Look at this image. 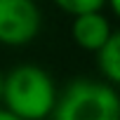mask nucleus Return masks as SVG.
Masks as SVG:
<instances>
[{"label": "nucleus", "instance_id": "1", "mask_svg": "<svg viewBox=\"0 0 120 120\" xmlns=\"http://www.w3.org/2000/svg\"><path fill=\"white\" fill-rule=\"evenodd\" d=\"M56 85L38 64L12 66L3 75L0 104L19 120H47L56 104Z\"/></svg>", "mask_w": 120, "mask_h": 120}, {"label": "nucleus", "instance_id": "2", "mask_svg": "<svg viewBox=\"0 0 120 120\" xmlns=\"http://www.w3.org/2000/svg\"><path fill=\"white\" fill-rule=\"evenodd\" d=\"M52 120H120V94L106 80L75 78L56 94Z\"/></svg>", "mask_w": 120, "mask_h": 120}, {"label": "nucleus", "instance_id": "3", "mask_svg": "<svg viewBox=\"0 0 120 120\" xmlns=\"http://www.w3.org/2000/svg\"><path fill=\"white\" fill-rule=\"evenodd\" d=\"M42 14L35 0H0V45L24 47L40 33Z\"/></svg>", "mask_w": 120, "mask_h": 120}, {"label": "nucleus", "instance_id": "4", "mask_svg": "<svg viewBox=\"0 0 120 120\" xmlns=\"http://www.w3.org/2000/svg\"><path fill=\"white\" fill-rule=\"evenodd\" d=\"M111 21L108 17L99 10V12H85V14H75L73 17V24H71V38L73 42L85 49V52H92L97 54L101 49V45L108 40L111 35Z\"/></svg>", "mask_w": 120, "mask_h": 120}, {"label": "nucleus", "instance_id": "5", "mask_svg": "<svg viewBox=\"0 0 120 120\" xmlns=\"http://www.w3.org/2000/svg\"><path fill=\"white\" fill-rule=\"evenodd\" d=\"M97 68L106 82L120 87V31H111L108 40L97 52Z\"/></svg>", "mask_w": 120, "mask_h": 120}, {"label": "nucleus", "instance_id": "6", "mask_svg": "<svg viewBox=\"0 0 120 120\" xmlns=\"http://www.w3.org/2000/svg\"><path fill=\"white\" fill-rule=\"evenodd\" d=\"M52 3L71 17L85 14V12H99L106 7V0H52Z\"/></svg>", "mask_w": 120, "mask_h": 120}, {"label": "nucleus", "instance_id": "7", "mask_svg": "<svg viewBox=\"0 0 120 120\" xmlns=\"http://www.w3.org/2000/svg\"><path fill=\"white\" fill-rule=\"evenodd\" d=\"M106 5L111 7L113 17H118V19H120V0H106Z\"/></svg>", "mask_w": 120, "mask_h": 120}, {"label": "nucleus", "instance_id": "8", "mask_svg": "<svg viewBox=\"0 0 120 120\" xmlns=\"http://www.w3.org/2000/svg\"><path fill=\"white\" fill-rule=\"evenodd\" d=\"M0 120H19L17 115H12L7 108H3V106H0Z\"/></svg>", "mask_w": 120, "mask_h": 120}, {"label": "nucleus", "instance_id": "9", "mask_svg": "<svg viewBox=\"0 0 120 120\" xmlns=\"http://www.w3.org/2000/svg\"><path fill=\"white\" fill-rule=\"evenodd\" d=\"M0 97H3V71H0Z\"/></svg>", "mask_w": 120, "mask_h": 120}]
</instances>
